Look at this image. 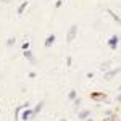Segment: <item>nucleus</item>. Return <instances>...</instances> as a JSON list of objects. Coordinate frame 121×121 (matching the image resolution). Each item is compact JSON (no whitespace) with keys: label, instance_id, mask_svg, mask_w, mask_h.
<instances>
[{"label":"nucleus","instance_id":"10","mask_svg":"<svg viewBox=\"0 0 121 121\" xmlns=\"http://www.w3.org/2000/svg\"><path fill=\"white\" fill-rule=\"evenodd\" d=\"M89 115H91V112H89V110H82V112L79 113V118H87Z\"/></svg>","mask_w":121,"mask_h":121},{"label":"nucleus","instance_id":"14","mask_svg":"<svg viewBox=\"0 0 121 121\" xmlns=\"http://www.w3.org/2000/svg\"><path fill=\"white\" fill-rule=\"evenodd\" d=\"M74 105H76V107H79V105H81V99H76V100H74Z\"/></svg>","mask_w":121,"mask_h":121},{"label":"nucleus","instance_id":"9","mask_svg":"<svg viewBox=\"0 0 121 121\" xmlns=\"http://www.w3.org/2000/svg\"><path fill=\"white\" fill-rule=\"evenodd\" d=\"M26 7H28V2H23V3H21V5L18 7V13H19V15L24 11V8H26Z\"/></svg>","mask_w":121,"mask_h":121},{"label":"nucleus","instance_id":"3","mask_svg":"<svg viewBox=\"0 0 121 121\" xmlns=\"http://www.w3.org/2000/svg\"><path fill=\"white\" fill-rule=\"evenodd\" d=\"M118 73H121V66H120V68H115V69L108 71V73H105V79H112L113 76H116Z\"/></svg>","mask_w":121,"mask_h":121},{"label":"nucleus","instance_id":"4","mask_svg":"<svg viewBox=\"0 0 121 121\" xmlns=\"http://www.w3.org/2000/svg\"><path fill=\"white\" fill-rule=\"evenodd\" d=\"M118 40H120V37H118V36H112V37H110V40H108V45H110V48H116Z\"/></svg>","mask_w":121,"mask_h":121},{"label":"nucleus","instance_id":"7","mask_svg":"<svg viewBox=\"0 0 121 121\" xmlns=\"http://www.w3.org/2000/svg\"><path fill=\"white\" fill-rule=\"evenodd\" d=\"M53 42H55V36L52 34V36H48V37L45 39V44H44V45H45V47H50V45H53Z\"/></svg>","mask_w":121,"mask_h":121},{"label":"nucleus","instance_id":"5","mask_svg":"<svg viewBox=\"0 0 121 121\" xmlns=\"http://www.w3.org/2000/svg\"><path fill=\"white\" fill-rule=\"evenodd\" d=\"M91 99L92 100H102V99H105V94L103 92H92L91 94Z\"/></svg>","mask_w":121,"mask_h":121},{"label":"nucleus","instance_id":"1","mask_svg":"<svg viewBox=\"0 0 121 121\" xmlns=\"http://www.w3.org/2000/svg\"><path fill=\"white\" fill-rule=\"evenodd\" d=\"M76 32H78V26H76V24H73V26L69 28V31H68V36H66V40H68V42L74 40V37H76Z\"/></svg>","mask_w":121,"mask_h":121},{"label":"nucleus","instance_id":"17","mask_svg":"<svg viewBox=\"0 0 121 121\" xmlns=\"http://www.w3.org/2000/svg\"><path fill=\"white\" fill-rule=\"evenodd\" d=\"M2 2H3V3H7V2H8V0H2Z\"/></svg>","mask_w":121,"mask_h":121},{"label":"nucleus","instance_id":"16","mask_svg":"<svg viewBox=\"0 0 121 121\" xmlns=\"http://www.w3.org/2000/svg\"><path fill=\"white\" fill-rule=\"evenodd\" d=\"M103 121H116L115 118H103Z\"/></svg>","mask_w":121,"mask_h":121},{"label":"nucleus","instance_id":"13","mask_svg":"<svg viewBox=\"0 0 121 121\" xmlns=\"http://www.w3.org/2000/svg\"><path fill=\"white\" fill-rule=\"evenodd\" d=\"M13 44H15V39H8L7 40V45H13Z\"/></svg>","mask_w":121,"mask_h":121},{"label":"nucleus","instance_id":"6","mask_svg":"<svg viewBox=\"0 0 121 121\" xmlns=\"http://www.w3.org/2000/svg\"><path fill=\"white\" fill-rule=\"evenodd\" d=\"M23 55H24V58H28L31 63H36V58L32 56V52H31V50H24V53H23Z\"/></svg>","mask_w":121,"mask_h":121},{"label":"nucleus","instance_id":"12","mask_svg":"<svg viewBox=\"0 0 121 121\" xmlns=\"http://www.w3.org/2000/svg\"><path fill=\"white\" fill-rule=\"evenodd\" d=\"M21 47H23V50H29V42H24Z\"/></svg>","mask_w":121,"mask_h":121},{"label":"nucleus","instance_id":"15","mask_svg":"<svg viewBox=\"0 0 121 121\" xmlns=\"http://www.w3.org/2000/svg\"><path fill=\"white\" fill-rule=\"evenodd\" d=\"M55 7H56V8H60V7H61V0H58V2H56Z\"/></svg>","mask_w":121,"mask_h":121},{"label":"nucleus","instance_id":"2","mask_svg":"<svg viewBox=\"0 0 121 121\" xmlns=\"http://www.w3.org/2000/svg\"><path fill=\"white\" fill-rule=\"evenodd\" d=\"M19 118H21L23 121H29L31 118H32V110H29V108H26V110L23 112V115H21Z\"/></svg>","mask_w":121,"mask_h":121},{"label":"nucleus","instance_id":"11","mask_svg":"<svg viewBox=\"0 0 121 121\" xmlns=\"http://www.w3.org/2000/svg\"><path fill=\"white\" fill-rule=\"evenodd\" d=\"M68 97H69L71 100H76V91H69V94H68Z\"/></svg>","mask_w":121,"mask_h":121},{"label":"nucleus","instance_id":"8","mask_svg":"<svg viewBox=\"0 0 121 121\" xmlns=\"http://www.w3.org/2000/svg\"><path fill=\"white\" fill-rule=\"evenodd\" d=\"M108 13L112 15V18L115 19L116 23H120V24H121V18H120V16H118V15H116V13H115V11H112V10H108Z\"/></svg>","mask_w":121,"mask_h":121}]
</instances>
